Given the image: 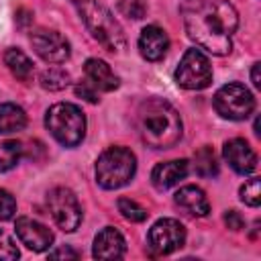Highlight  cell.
<instances>
[{"label":"cell","instance_id":"6da1fadb","mask_svg":"<svg viewBox=\"0 0 261 261\" xmlns=\"http://www.w3.org/2000/svg\"><path fill=\"white\" fill-rule=\"evenodd\" d=\"M188 37L212 55H226L232 47V33L239 14L228 0H196L184 12Z\"/></svg>","mask_w":261,"mask_h":261},{"label":"cell","instance_id":"7a4b0ae2","mask_svg":"<svg viewBox=\"0 0 261 261\" xmlns=\"http://www.w3.org/2000/svg\"><path fill=\"white\" fill-rule=\"evenodd\" d=\"M137 126L141 139L153 149H169L181 137L179 114L161 98H149L139 106Z\"/></svg>","mask_w":261,"mask_h":261},{"label":"cell","instance_id":"3957f363","mask_svg":"<svg viewBox=\"0 0 261 261\" xmlns=\"http://www.w3.org/2000/svg\"><path fill=\"white\" fill-rule=\"evenodd\" d=\"M75 4L80 6L82 18L88 27V31L92 33V37L108 51H120L126 45L122 27L118 24V20L112 16V12L102 6L96 0H75Z\"/></svg>","mask_w":261,"mask_h":261},{"label":"cell","instance_id":"277c9868","mask_svg":"<svg viewBox=\"0 0 261 261\" xmlns=\"http://www.w3.org/2000/svg\"><path fill=\"white\" fill-rule=\"evenodd\" d=\"M137 171L135 153L126 147H110L96 161V181L104 190H118L126 186Z\"/></svg>","mask_w":261,"mask_h":261},{"label":"cell","instance_id":"5b68a950","mask_svg":"<svg viewBox=\"0 0 261 261\" xmlns=\"http://www.w3.org/2000/svg\"><path fill=\"white\" fill-rule=\"evenodd\" d=\"M45 124H47L49 133L53 135V139L57 143H61L63 147L80 145L86 135V116H84L82 108H77L75 104H69V102L53 104L47 110Z\"/></svg>","mask_w":261,"mask_h":261},{"label":"cell","instance_id":"8992f818","mask_svg":"<svg viewBox=\"0 0 261 261\" xmlns=\"http://www.w3.org/2000/svg\"><path fill=\"white\" fill-rule=\"evenodd\" d=\"M177 86L186 90H204L212 84V65L200 49H188L175 69Z\"/></svg>","mask_w":261,"mask_h":261},{"label":"cell","instance_id":"52a82bcc","mask_svg":"<svg viewBox=\"0 0 261 261\" xmlns=\"http://www.w3.org/2000/svg\"><path fill=\"white\" fill-rule=\"evenodd\" d=\"M214 108L222 118L245 120L255 108V98L245 86L226 84L214 94Z\"/></svg>","mask_w":261,"mask_h":261},{"label":"cell","instance_id":"ba28073f","mask_svg":"<svg viewBox=\"0 0 261 261\" xmlns=\"http://www.w3.org/2000/svg\"><path fill=\"white\" fill-rule=\"evenodd\" d=\"M47 206L57 222V226L65 232H73L82 222V208L75 194L69 188H53L47 196Z\"/></svg>","mask_w":261,"mask_h":261},{"label":"cell","instance_id":"9c48e42d","mask_svg":"<svg viewBox=\"0 0 261 261\" xmlns=\"http://www.w3.org/2000/svg\"><path fill=\"white\" fill-rule=\"evenodd\" d=\"M186 243V228L175 218H161L149 230V249L153 255H169Z\"/></svg>","mask_w":261,"mask_h":261},{"label":"cell","instance_id":"30bf717a","mask_svg":"<svg viewBox=\"0 0 261 261\" xmlns=\"http://www.w3.org/2000/svg\"><path fill=\"white\" fill-rule=\"evenodd\" d=\"M31 45L35 53L47 63H63L69 57V41L57 31H49V29L33 31Z\"/></svg>","mask_w":261,"mask_h":261},{"label":"cell","instance_id":"8fae6325","mask_svg":"<svg viewBox=\"0 0 261 261\" xmlns=\"http://www.w3.org/2000/svg\"><path fill=\"white\" fill-rule=\"evenodd\" d=\"M14 228H16V234H18L20 243L27 245L31 251H45L53 243V232L45 224H41L39 220L29 218V216L16 218Z\"/></svg>","mask_w":261,"mask_h":261},{"label":"cell","instance_id":"7c38bea8","mask_svg":"<svg viewBox=\"0 0 261 261\" xmlns=\"http://www.w3.org/2000/svg\"><path fill=\"white\" fill-rule=\"evenodd\" d=\"M222 155H224L226 163L241 175H247V173L255 171V167H257V153L251 149V145L245 139L226 141Z\"/></svg>","mask_w":261,"mask_h":261},{"label":"cell","instance_id":"4fadbf2b","mask_svg":"<svg viewBox=\"0 0 261 261\" xmlns=\"http://www.w3.org/2000/svg\"><path fill=\"white\" fill-rule=\"evenodd\" d=\"M169 49V37L167 33L157 27V24H149L141 31L139 37V51L147 61H159L163 59V55Z\"/></svg>","mask_w":261,"mask_h":261},{"label":"cell","instance_id":"5bb4252c","mask_svg":"<svg viewBox=\"0 0 261 261\" xmlns=\"http://www.w3.org/2000/svg\"><path fill=\"white\" fill-rule=\"evenodd\" d=\"M124 237L114 226H106L96 234L92 255L96 259H120L124 255Z\"/></svg>","mask_w":261,"mask_h":261},{"label":"cell","instance_id":"9a60e30c","mask_svg":"<svg viewBox=\"0 0 261 261\" xmlns=\"http://www.w3.org/2000/svg\"><path fill=\"white\" fill-rule=\"evenodd\" d=\"M186 175H188V161L186 159H173V161L157 163L153 173H151V181L157 190H169L171 186L179 184Z\"/></svg>","mask_w":261,"mask_h":261},{"label":"cell","instance_id":"2e32d148","mask_svg":"<svg viewBox=\"0 0 261 261\" xmlns=\"http://www.w3.org/2000/svg\"><path fill=\"white\" fill-rule=\"evenodd\" d=\"M84 71H86V80L100 92H112L118 88V77L114 75L110 65L102 59H96V57L88 59L84 65Z\"/></svg>","mask_w":261,"mask_h":261},{"label":"cell","instance_id":"e0dca14e","mask_svg":"<svg viewBox=\"0 0 261 261\" xmlns=\"http://www.w3.org/2000/svg\"><path fill=\"white\" fill-rule=\"evenodd\" d=\"M175 204L186 210L192 216H206L210 212V202L206 198V194L198 188V186H184L175 192L173 196Z\"/></svg>","mask_w":261,"mask_h":261},{"label":"cell","instance_id":"ac0fdd59","mask_svg":"<svg viewBox=\"0 0 261 261\" xmlns=\"http://www.w3.org/2000/svg\"><path fill=\"white\" fill-rule=\"evenodd\" d=\"M4 63H6V67L10 69V73L16 77V80H20V82H31L33 80V61L20 51V49H6V53H4Z\"/></svg>","mask_w":261,"mask_h":261},{"label":"cell","instance_id":"d6986e66","mask_svg":"<svg viewBox=\"0 0 261 261\" xmlns=\"http://www.w3.org/2000/svg\"><path fill=\"white\" fill-rule=\"evenodd\" d=\"M27 124V114L20 106L16 104H0V133L8 135V133H16L22 130Z\"/></svg>","mask_w":261,"mask_h":261},{"label":"cell","instance_id":"ffe728a7","mask_svg":"<svg viewBox=\"0 0 261 261\" xmlns=\"http://www.w3.org/2000/svg\"><path fill=\"white\" fill-rule=\"evenodd\" d=\"M194 169L202 177H212V175L218 173V161H216V155H214V151L210 147H202L200 151H196Z\"/></svg>","mask_w":261,"mask_h":261},{"label":"cell","instance_id":"44dd1931","mask_svg":"<svg viewBox=\"0 0 261 261\" xmlns=\"http://www.w3.org/2000/svg\"><path fill=\"white\" fill-rule=\"evenodd\" d=\"M22 155V147L16 141H4L0 143V171L12 169Z\"/></svg>","mask_w":261,"mask_h":261},{"label":"cell","instance_id":"7402d4cb","mask_svg":"<svg viewBox=\"0 0 261 261\" xmlns=\"http://www.w3.org/2000/svg\"><path fill=\"white\" fill-rule=\"evenodd\" d=\"M39 82H41V86H43L45 90H63V88L69 84V75H67V71H63V69L49 67V69H45V71L41 73Z\"/></svg>","mask_w":261,"mask_h":261},{"label":"cell","instance_id":"603a6c76","mask_svg":"<svg viewBox=\"0 0 261 261\" xmlns=\"http://www.w3.org/2000/svg\"><path fill=\"white\" fill-rule=\"evenodd\" d=\"M239 194H241V200H243L247 206H253V208L259 206V204H261V181H259V177L247 179V181L241 186Z\"/></svg>","mask_w":261,"mask_h":261},{"label":"cell","instance_id":"cb8c5ba5","mask_svg":"<svg viewBox=\"0 0 261 261\" xmlns=\"http://www.w3.org/2000/svg\"><path fill=\"white\" fill-rule=\"evenodd\" d=\"M118 212L130 222H143L147 218V210L130 198H120L118 200Z\"/></svg>","mask_w":261,"mask_h":261},{"label":"cell","instance_id":"d4e9b609","mask_svg":"<svg viewBox=\"0 0 261 261\" xmlns=\"http://www.w3.org/2000/svg\"><path fill=\"white\" fill-rule=\"evenodd\" d=\"M16 257H18V249H16L14 241L10 239L8 232H4V230L0 228V259H2V261H12V259H16Z\"/></svg>","mask_w":261,"mask_h":261},{"label":"cell","instance_id":"484cf974","mask_svg":"<svg viewBox=\"0 0 261 261\" xmlns=\"http://www.w3.org/2000/svg\"><path fill=\"white\" fill-rule=\"evenodd\" d=\"M16 212V200L12 198L10 192L0 190V220H8L12 218Z\"/></svg>","mask_w":261,"mask_h":261},{"label":"cell","instance_id":"4316f807","mask_svg":"<svg viewBox=\"0 0 261 261\" xmlns=\"http://www.w3.org/2000/svg\"><path fill=\"white\" fill-rule=\"evenodd\" d=\"M120 12L126 14L128 18H143L145 14V4L141 0H120Z\"/></svg>","mask_w":261,"mask_h":261},{"label":"cell","instance_id":"83f0119b","mask_svg":"<svg viewBox=\"0 0 261 261\" xmlns=\"http://www.w3.org/2000/svg\"><path fill=\"white\" fill-rule=\"evenodd\" d=\"M75 94L82 96V98H86L88 102H98V100H100V98H98V90H96L88 80L75 86Z\"/></svg>","mask_w":261,"mask_h":261},{"label":"cell","instance_id":"f1b7e54d","mask_svg":"<svg viewBox=\"0 0 261 261\" xmlns=\"http://www.w3.org/2000/svg\"><path fill=\"white\" fill-rule=\"evenodd\" d=\"M224 224H226L230 230H241V228L245 226V220H243V216H241L237 210H228V212L224 214Z\"/></svg>","mask_w":261,"mask_h":261},{"label":"cell","instance_id":"f546056e","mask_svg":"<svg viewBox=\"0 0 261 261\" xmlns=\"http://www.w3.org/2000/svg\"><path fill=\"white\" fill-rule=\"evenodd\" d=\"M77 251L69 249V247H61V249H55L53 253H49V259H77Z\"/></svg>","mask_w":261,"mask_h":261},{"label":"cell","instance_id":"4dcf8cb0","mask_svg":"<svg viewBox=\"0 0 261 261\" xmlns=\"http://www.w3.org/2000/svg\"><path fill=\"white\" fill-rule=\"evenodd\" d=\"M259 67L261 63H253V69H251V82L255 88H261V75H259Z\"/></svg>","mask_w":261,"mask_h":261}]
</instances>
